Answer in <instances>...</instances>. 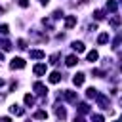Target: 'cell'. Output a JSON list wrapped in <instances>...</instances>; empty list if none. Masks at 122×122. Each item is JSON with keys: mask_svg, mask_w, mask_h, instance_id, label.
Wrapping results in <instances>:
<instances>
[{"mask_svg": "<svg viewBox=\"0 0 122 122\" xmlns=\"http://www.w3.org/2000/svg\"><path fill=\"white\" fill-rule=\"evenodd\" d=\"M32 72H34L36 76H42V74H46V65H44V63H38V65H34Z\"/></svg>", "mask_w": 122, "mask_h": 122, "instance_id": "3", "label": "cell"}, {"mask_svg": "<svg viewBox=\"0 0 122 122\" xmlns=\"http://www.w3.org/2000/svg\"><path fill=\"white\" fill-rule=\"evenodd\" d=\"M17 4H19L21 8H27V6H29V0H17Z\"/></svg>", "mask_w": 122, "mask_h": 122, "instance_id": "28", "label": "cell"}, {"mask_svg": "<svg viewBox=\"0 0 122 122\" xmlns=\"http://www.w3.org/2000/svg\"><path fill=\"white\" fill-rule=\"evenodd\" d=\"M86 95H88L90 99H97V95H99V93H97V90H95V88H88V90H86Z\"/></svg>", "mask_w": 122, "mask_h": 122, "instance_id": "13", "label": "cell"}, {"mask_svg": "<svg viewBox=\"0 0 122 122\" xmlns=\"http://www.w3.org/2000/svg\"><path fill=\"white\" fill-rule=\"evenodd\" d=\"M10 67H11V69H23V67H25V61H23L21 57H13L11 63H10Z\"/></svg>", "mask_w": 122, "mask_h": 122, "instance_id": "1", "label": "cell"}, {"mask_svg": "<svg viewBox=\"0 0 122 122\" xmlns=\"http://www.w3.org/2000/svg\"><path fill=\"white\" fill-rule=\"evenodd\" d=\"M63 95H65V99H67V101H71V103H76V97H78V95H76V92L65 90V93H63Z\"/></svg>", "mask_w": 122, "mask_h": 122, "instance_id": "5", "label": "cell"}, {"mask_svg": "<svg viewBox=\"0 0 122 122\" xmlns=\"http://www.w3.org/2000/svg\"><path fill=\"white\" fill-rule=\"evenodd\" d=\"M38 2H40V4H48L50 0H38Z\"/></svg>", "mask_w": 122, "mask_h": 122, "instance_id": "32", "label": "cell"}, {"mask_svg": "<svg viewBox=\"0 0 122 122\" xmlns=\"http://www.w3.org/2000/svg\"><path fill=\"white\" fill-rule=\"evenodd\" d=\"M78 112H80V114H88V112H90L88 103H80V105H78Z\"/></svg>", "mask_w": 122, "mask_h": 122, "instance_id": "14", "label": "cell"}, {"mask_svg": "<svg viewBox=\"0 0 122 122\" xmlns=\"http://www.w3.org/2000/svg\"><path fill=\"white\" fill-rule=\"evenodd\" d=\"M10 112H11V114H15V116H21L25 111H23L19 105H11V107H10Z\"/></svg>", "mask_w": 122, "mask_h": 122, "instance_id": "9", "label": "cell"}, {"mask_svg": "<svg viewBox=\"0 0 122 122\" xmlns=\"http://www.w3.org/2000/svg\"><path fill=\"white\" fill-rule=\"evenodd\" d=\"M23 99H25V103H27V105H34V97H32L30 93H27Z\"/></svg>", "mask_w": 122, "mask_h": 122, "instance_id": "22", "label": "cell"}, {"mask_svg": "<svg viewBox=\"0 0 122 122\" xmlns=\"http://www.w3.org/2000/svg\"><path fill=\"white\" fill-rule=\"evenodd\" d=\"M30 57L32 59H42L44 57V51L42 50H30Z\"/></svg>", "mask_w": 122, "mask_h": 122, "instance_id": "12", "label": "cell"}, {"mask_svg": "<svg viewBox=\"0 0 122 122\" xmlns=\"http://www.w3.org/2000/svg\"><path fill=\"white\" fill-rule=\"evenodd\" d=\"M84 78H86L84 72H76V74L72 76V84H74V86H82V84H84Z\"/></svg>", "mask_w": 122, "mask_h": 122, "instance_id": "4", "label": "cell"}, {"mask_svg": "<svg viewBox=\"0 0 122 122\" xmlns=\"http://www.w3.org/2000/svg\"><path fill=\"white\" fill-rule=\"evenodd\" d=\"M93 17H95V19L99 21V19H103L105 15H103V11H101V10H95V11H93Z\"/></svg>", "mask_w": 122, "mask_h": 122, "instance_id": "23", "label": "cell"}, {"mask_svg": "<svg viewBox=\"0 0 122 122\" xmlns=\"http://www.w3.org/2000/svg\"><path fill=\"white\" fill-rule=\"evenodd\" d=\"M97 103H99V107H101V109H107V107H109V97L99 93V95H97Z\"/></svg>", "mask_w": 122, "mask_h": 122, "instance_id": "6", "label": "cell"}, {"mask_svg": "<svg viewBox=\"0 0 122 122\" xmlns=\"http://www.w3.org/2000/svg\"><path fill=\"white\" fill-rule=\"evenodd\" d=\"M0 48H2L4 51H10V50H11V44H10V40H0Z\"/></svg>", "mask_w": 122, "mask_h": 122, "instance_id": "16", "label": "cell"}, {"mask_svg": "<svg viewBox=\"0 0 122 122\" xmlns=\"http://www.w3.org/2000/svg\"><path fill=\"white\" fill-rule=\"evenodd\" d=\"M8 25H0V34H8Z\"/></svg>", "mask_w": 122, "mask_h": 122, "instance_id": "25", "label": "cell"}, {"mask_svg": "<svg viewBox=\"0 0 122 122\" xmlns=\"http://www.w3.org/2000/svg\"><path fill=\"white\" fill-rule=\"evenodd\" d=\"M0 122H11V120H10V118H8V116H4V118H2V120H0Z\"/></svg>", "mask_w": 122, "mask_h": 122, "instance_id": "31", "label": "cell"}, {"mask_svg": "<svg viewBox=\"0 0 122 122\" xmlns=\"http://www.w3.org/2000/svg\"><path fill=\"white\" fill-rule=\"evenodd\" d=\"M2 59H4V55H2V53H0V61H2Z\"/></svg>", "mask_w": 122, "mask_h": 122, "instance_id": "35", "label": "cell"}, {"mask_svg": "<svg viewBox=\"0 0 122 122\" xmlns=\"http://www.w3.org/2000/svg\"><path fill=\"white\" fill-rule=\"evenodd\" d=\"M17 46H19L21 50H25V48H27V42H25V40H17Z\"/></svg>", "mask_w": 122, "mask_h": 122, "instance_id": "26", "label": "cell"}, {"mask_svg": "<svg viewBox=\"0 0 122 122\" xmlns=\"http://www.w3.org/2000/svg\"><path fill=\"white\" fill-rule=\"evenodd\" d=\"M57 59H59V53H53V55L50 57V63H57Z\"/></svg>", "mask_w": 122, "mask_h": 122, "instance_id": "27", "label": "cell"}, {"mask_svg": "<svg viewBox=\"0 0 122 122\" xmlns=\"http://www.w3.org/2000/svg\"><path fill=\"white\" fill-rule=\"evenodd\" d=\"M0 13H4V8H2V6H0Z\"/></svg>", "mask_w": 122, "mask_h": 122, "instance_id": "33", "label": "cell"}, {"mask_svg": "<svg viewBox=\"0 0 122 122\" xmlns=\"http://www.w3.org/2000/svg\"><path fill=\"white\" fill-rule=\"evenodd\" d=\"M65 63H67V67H74V65L78 63V57H76V55H69V57L65 59Z\"/></svg>", "mask_w": 122, "mask_h": 122, "instance_id": "10", "label": "cell"}, {"mask_svg": "<svg viewBox=\"0 0 122 122\" xmlns=\"http://www.w3.org/2000/svg\"><path fill=\"white\" fill-rule=\"evenodd\" d=\"M53 17H63V11H61V10H57V11L53 13Z\"/></svg>", "mask_w": 122, "mask_h": 122, "instance_id": "29", "label": "cell"}, {"mask_svg": "<svg viewBox=\"0 0 122 122\" xmlns=\"http://www.w3.org/2000/svg\"><path fill=\"white\" fill-rule=\"evenodd\" d=\"M97 42H99V44H105V42H109V34H107V32H103V34H99V38H97Z\"/></svg>", "mask_w": 122, "mask_h": 122, "instance_id": "21", "label": "cell"}, {"mask_svg": "<svg viewBox=\"0 0 122 122\" xmlns=\"http://www.w3.org/2000/svg\"><path fill=\"white\" fill-rule=\"evenodd\" d=\"M2 99H4V95H0V103H2Z\"/></svg>", "mask_w": 122, "mask_h": 122, "instance_id": "36", "label": "cell"}, {"mask_svg": "<svg viewBox=\"0 0 122 122\" xmlns=\"http://www.w3.org/2000/svg\"><path fill=\"white\" fill-rule=\"evenodd\" d=\"M55 114H57V118H65L67 116V112H65V109H61V107H55Z\"/></svg>", "mask_w": 122, "mask_h": 122, "instance_id": "19", "label": "cell"}, {"mask_svg": "<svg viewBox=\"0 0 122 122\" xmlns=\"http://www.w3.org/2000/svg\"><path fill=\"white\" fill-rule=\"evenodd\" d=\"M86 57H88V61H95V59L99 57V53H97L95 50H92V51H88V55H86Z\"/></svg>", "mask_w": 122, "mask_h": 122, "instance_id": "18", "label": "cell"}, {"mask_svg": "<svg viewBox=\"0 0 122 122\" xmlns=\"http://www.w3.org/2000/svg\"><path fill=\"white\" fill-rule=\"evenodd\" d=\"M72 48H74V51H84V44H82V42H76V40H74V42H72Z\"/></svg>", "mask_w": 122, "mask_h": 122, "instance_id": "20", "label": "cell"}, {"mask_svg": "<svg viewBox=\"0 0 122 122\" xmlns=\"http://www.w3.org/2000/svg\"><path fill=\"white\" fill-rule=\"evenodd\" d=\"M109 23H111V25H112V27H118V25H120V23H122V19H120V17H118V15H112V17H111V19H109Z\"/></svg>", "mask_w": 122, "mask_h": 122, "instance_id": "15", "label": "cell"}, {"mask_svg": "<svg viewBox=\"0 0 122 122\" xmlns=\"http://www.w3.org/2000/svg\"><path fill=\"white\" fill-rule=\"evenodd\" d=\"M114 122H122V120H114Z\"/></svg>", "mask_w": 122, "mask_h": 122, "instance_id": "37", "label": "cell"}, {"mask_svg": "<svg viewBox=\"0 0 122 122\" xmlns=\"http://www.w3.org/2000/svg\"><path fill=\"white\" fill-rule=\"evenodd\" d=\"M61 78H63V76H61V72H57V71L50 74V82H51V84H57V82H59Z\"/></svg>", "mask_w": 122, "mask_h": 122, "instance_id": "11", "label": "cell"}, {"mask_svg": "<svg viewBox=\"0 0 122 122\" xmlns=\"http://www.w3.org/2000/svg\"><path fill=\"white\" fill-rule=\"evenodd\" d=\"M116 10H118V4H116V0H107V11L114 13Z\"/></svg>", "mask_w": 122, "mask_h": 122, "instance_id": "7", "label": "cell"}, {"mask_svg": "<svg viewBox=\"0 0 122 122\" xmlns=\"http://www.w3.org/2000/svg\"><path fill=\"white\" fill-rule=\"evenodd\" d=\"M92 120H93V122H105L101 114H93V116H92Z\"/></svg>", "mask_w": 122, "mask_h": 122, "instance_id": "24", "label": "cell"}, {"mask_svg": "<svg viewBox=\"0 0 122 122\" xmlns=\"http://www.w3.org/2000/svg\"><path fill=\"white\" fill-rule=\"evenodd\" d=\"M32 90H34V92H36L38 95H44V93L48 92V88H46V86H44L42 82H34V86H32Z\"/></svg>", "mask_w": 122, "mask_h": 122, "instance_id": "2", "label": "cell"}, {"mask_svg": "<svg viewBox=\"0 0 122 122\" xmlns=\"http://www.w3.org/2000/svg\"><path fill=\"white\" fill-rule=\"evenodd\" d=\"M74 122H86V120H84L82 116H74Z\"/></svg>", "mask_w": 122, "mask_h": 122, "instance_id": "30", "label": "cell"}, {"mask_svg": "<svg viewBox=\"0 0 122 122\" xmlns=\"http://www.w3.org/2000/svg\"><path fill=\"white\" fill-rule=\"evenodd\" d=\"M0 86H4V80H2V78H0Z\"/></svg>", "mask_w": 122, "mask_h": 122, "instance_id": "34", "label": "cell"}, {"mask_svg": "<svg viewBox=\"0 0 122 122\" xmlns=\"http://www.w3.org/2000/svg\"><path fill=\"white\" fill-rule=\"evenodd\" d=\"M74 25H76V17H74V15H69V17L65 19V27H67V29H72Z\"/></svg>", "mask_w": 122, "mask_h": 122, "instance_id": "8", "label": "cell"}, {"mask_svg": "<svg viewBox=\"0 0 122 122\" xmlns=\"http://www.w3.org/2000/svg\"><path fill=\"white\" fill-rule=\"evenodd\" d=\"M34 118H38V120H46V118H48V112H46V111H36V112H34Z\"/></svg>", "mask_w": 122, "mask_h": 122, "instance_id": "17", "label": "cell"}]
</instances>
